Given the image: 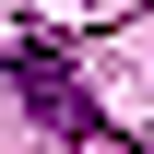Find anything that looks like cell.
Wrapping results in <instances>:
<instances>
[{"label":"cell","mask_w":154,"mask_h":154,"mask_svg":"<svg viewBox=\"0 0 154 154\" xmlns=\"http://www.w3.org/2000/svg\"><path fill=\"white\" fill-rule=\"evenodd\" d=\"M12 95L36 107L48 131H71V142H107V119H95V95L71 83V59H59V48H36V36L12 48Z\"/></svg>","instance_id":"6da1fadb"}]
</instances>
